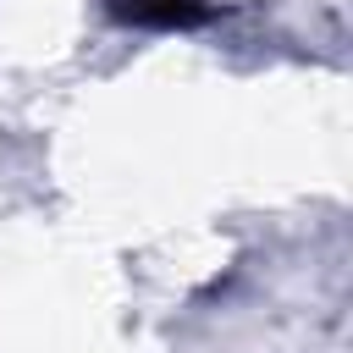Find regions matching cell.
Returning a JSON list of instances; mask_svg holds the SVG:
<instances>
[{
    "label": "cell",
    "mask_w": 353,
    "mask_h": 353,
    "mask_svg": "<svg viewBox=\"0 0 353 353\" xmlns=\"http://www.w3.org/2000/svg\"><path fill=\"white\" fill-rule=\"evenodd\" d=\"M105 11L127 28H154V33H182V28H204L215 17L210 0H105Z\"/></svg>",
    "instance_id": "cell-1"
}]
</instances>
